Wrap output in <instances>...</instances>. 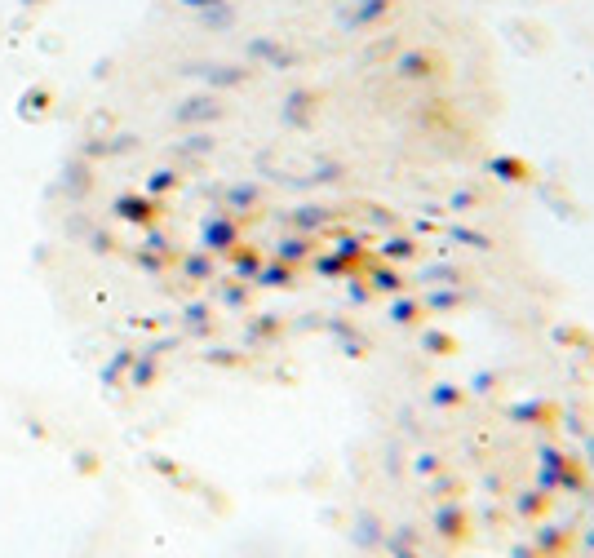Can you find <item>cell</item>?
<instances>
[{
	"mask_svg": "<svg viewBox=\"0 0 594 558\" xmlns=\"http://www.w3.org/2000/svg\"><path fill=\"white\" fill-rule=\"evenodd\" d=\"M515 558H537V554H532V550H524V545H519V550H515Z\"/></svg>",
	"mask_w": 594,
	"mask_h": 558,
	"instance_id": "277c9868",
	"label": "cell"
},
{
	"mask_svg": "<svg viewBox=\"0 0 594 558\" xmlns=\"http://www.w3.org/2000/svg\"><path fill=\"white\" fill-rule=\"evenodd\" d=\"M519 510L528 514V519H541V514H550V501H541V496H524V505Z\"/></svg>",
	"mask_w": 594,
	"mask_h": 558,
	"instance_id": "3957f363",
	"label": "cell"
},
{
	"mask_svg": "<svg viewBox=\"0 0 594 558\" xmlns=\"http://www.w3.org/2000/svg\"><path fill=\"white\" fill-rule=\"evenodd\" d=\"M435 523L448 532V541H466V519H462V514H457V510H444Z\"/></svg>",
	"mask_w": 594,
	"mask_h": 558,
	"instance_id": "6da1fadb",
	"label": "cell"
},
{
	"mask_svg": "<svg viewBox=\"0 0 594 558\" xmlns=\"http://www.w3.org/2000/svg\"><path fill=\"white\" fill-rule=\"evenodd\" d=\"M399 558H417V554H413V550H408V554H404V550H399Z\"/></svg>",
	"mask_w": 594,
	"mask_h": 558,
	"instance_id": "5b68a950",
	"label": "cell"
},
{
	"mask_svg": "<svg viewBox=\"0 0 594 558\" xmlns=\"http://www.w3.org/2000/svg\"><path fill=\"white\" fill-rule=\"evenodd\" d=\"M537 541H541V550H546V545H550V554H563V550H568V532H541L537 536Z\"/></svg>",
	"mask_w": 594,
	"mask_h": 558,
	"instance_id": "7a4b0ae2",
	"label": "cell"
}]
</instances>
